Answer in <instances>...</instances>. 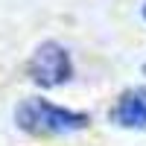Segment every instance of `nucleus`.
Instances as JSON below:
<instances>
[{
	"label": "nucleus",
	"mask_w": 146,
	"mask_h": 146,
	"mask_svg": "<svg viewBox=\"0 0 146 146\" xmlns=\"http://www.w3.org/2000/svg\"><path fill=\"white\" fill-rule=\"evenodd\" d=\"M15 123L29 135H67V131L85 129L91 117L85 111H70V108L53 105L50 100L32 96L15 108Z\"/></svg>",
	"instance_id": "f257e3e1"
},
{
	"label": "nucleus",
	"mask_w": 146,
	"mask_h": 146,
	"mask_svg": "<svg viewBox=\"0 0 146 146\" xmlns=\"http://www.w3.org/2000/svg\"><path fill=\"white\" fill-rule=\"evenodd\" d=\"M29 79L41 88H58L73 79V62L70 53L56 41H44L35 47L29 58Z\"/></svg>",
	"instance_id": "f03ea898"
},
{
	"label": "nucleus",
	"mask_w": 146,
	"mask_h": 146,
	"mask_svg": "<svg viewBox=\"0 0 146 146\" xmlns=\"http://www.w3.org/2000/svg\"><path fill=\"white\" fill-rule=\"evenodd\" d=\"M111 120L120 129H146V88H129L111 108Z\"/></svg>",
	"instance_id": "7ed1b4c3"
},
{
	"label": "nucleus",
	"mask_w": 146,
	"mask_h": 146,
	"mask_svg": "<svg viewBox=\"0 0 146 146\" xmlns=\"http://www.w3.org/2000/svg\"><path fill=\"white\" fill-rule=\"evenodd\" d=\"M143 18H146V3H143Z\"/></svg>",
	"instance_id": "20e7f679"
},
{
	"label": "nucleus",
	"mask_w": 146,
	"mask_h": 146,
	"mask_svg": "<svg viewBox=\"0 0 146 146\" xmlns=\"http://www.w3.org/2000/svg\"><path fill=\"white\" fill-rule=\"evenodd\" d=\"M143 73H146V64H143Z\"/></svg>",
	"instance_id": "39448f33"
}]
</instances>
